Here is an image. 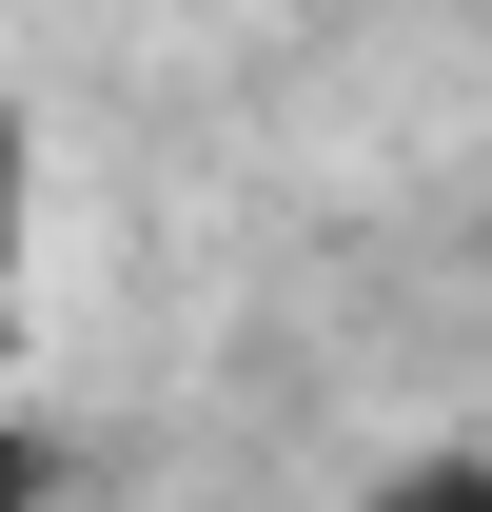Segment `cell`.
<instances>
[{"mask_svg":"<svg viewBox=\"0 0 492 512\" xmlns=\"http://www.w3.org/2000/svg\"><path fill=\"white\" fill-rule=\"evenodd\" d=\"M355 512H492V453H394Z\"/></svg>","mask_w":492,"mask_h":512,"instance_id":"1","label":"cell"},{"mask_svg":"<svg viewBox=\"0 0 492 512\" xmlns=\"http://www.w3.org/2000/svg\"><path fill=\"white\" fill-rule=\"evenodd\" d=\"M20 217H40V158H20V119H0V296H20Z\"/></svg>","mask_w":492,"mask_h":512,"instance_id":"2","label":"cell"},{"mask_svg":"<svg viewBox=\"0 0 492 512\" xmlns=\"http://www.w3.org/2000/svg\"><path fill=\"white\" fill-rule=\"evenodd\" d=\"M20 493H40V434H0V512H20Z\"/></svg>","mask_w":492,"mask_h":512,"instance_id":"3","label":"cell"}]
</instances>
